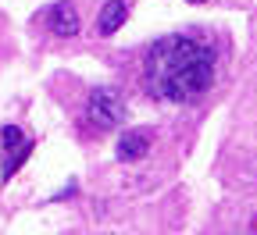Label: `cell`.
Here are the masks:
<instances>
[{"label":"cell","instance_id":"6da1fadb","mask_svg":"<svg viewBox=\"0 0 257 235\" xmlns=\"http://www.w3.org/2000/svg\"><path fill=\"white\" fill-rule=\"evenodd\" d=\"M218 68V50L204 36L172 32L157 40L143 57V82L154 100L165 104H189L211 89Z\"/></svg>","mask_w":257,"mask_h":235},{"label":"cell","instance_id":"7a4b0ae2","mask_svg":"<svg viewBox=\"0 0 257 235\" xmlns=\"http://www.w3.org/2000/svg\"><path fill=\"white\" fill-rule=\"evenodd\" d=\"M86 111H89V121H93L96 128H114V125H121V118H125V96H121L114 86H96V89L89 93Z\"/></svg>","mask_w":257,"mask_h":235},{"label":"cell","instance_id":"3957f363","mask_svg":"<svg viewBox=\"0 0 257 235\" xmlns=\"http://www.w3.org/2000/svg\"><path fill=\"white\" fill-rule=\"evenodd\" d=\"M29 150H32V139L18 125H4V128H0V167H4V178H11L25 164Z\"/></svg>","mask_w":257,"mask_h":235},{"label":"cell","instance_id":"277c9868","mask_svg":"<svg viewBox=\"0 0 257 235\" xmlns=\"http://www.w3.org/2000/svg\"><path fill=\"white\" fill-rule=\"evenodd\" d=\"M150 139H154V132H150V128H133V132H125V136L114 143L118 160H140V157H147Z\"/></svg>","mask_w":257,"mask_h":235},{"label":"cell","instance_id":"5b68a950","mask_svg":"<svg viewBox=\"0 0 257 235\" xmlns=\"http://www.w3.org/2000/svg\"><path fill=\"white\" fill-rule=\"evenodd\" d=\"M47 22H50V32H54V36H75L79 25H82V22H79V11L68 4V0H61V4L50 8Z\"/></svg>","mask_w":257,"mask_h":235},{"label":"cell","instance_id":"8992f818","mask_svg":"<svg viewBox=\"0 0 257 235\" xmlns=\"http://www.w3.org/2000/svg\"><path fill=\"white\" fill-rule=\"evenodd\" d=\"M125 15H128L125 0H107V4L100 8V18H96V32H100V36H111V32H118V29L125 25Z\"/></svg>","mask_w":257,"mask_h":235},{"label":"cell","instance_id":"52a82bcc","mask_svg":"<svg viewBox=\"0 0 257 235\" xmlns=\"http://www.w3.org/2000/svg\"><path fill=\"white\" fill-rule=\"evenodd\" d=\"M189 4H204V0H189Z\"/></svg>","mask_w":257,"mask_h":235}]
</instances>
